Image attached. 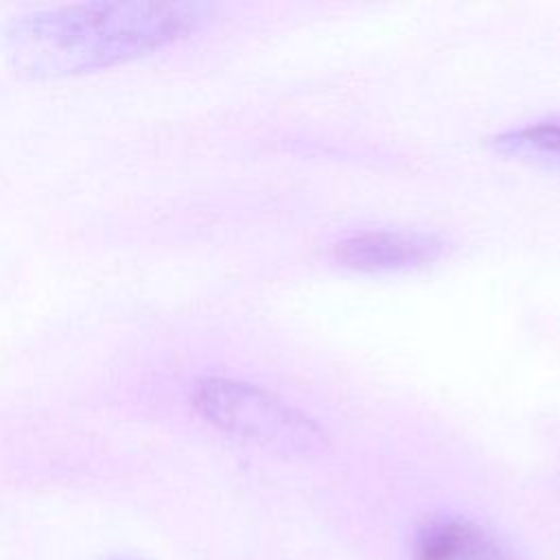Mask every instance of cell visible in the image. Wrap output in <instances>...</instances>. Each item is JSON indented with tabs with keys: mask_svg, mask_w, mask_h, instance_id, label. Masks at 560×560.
Listing matches in <instances>:
<instances>
[{
	"mask_svg": "<svg viewBox=\"0 0 560 560\" xmlns=\"http://www.w3.org/2000/svg\"><path fill=\"white\" fill-rule=\"evenodd\" d=\"M214 7L197 0H96L37 9L4 24L11 66L35 79L109 68L203 28Z\"/></svg>",
	"mask_w": 560,
	"mask_h": 560,
	"instance_id": "1",
	"label": "cell"
},
{
	"mask_svg": "<svg viewBox=\"0 0 560 560\" xmlns=\"http://www.w3.org/2000/svg\"><path fill=\"white\" fill-rule=\"evenodd\" d=\"M192 400L201 416L221 431L282 455H308L326 446V433L311 416L260 385L210 376L197 383Z\"/></svg>",
	"mask_w": 560,
	"mask_h": 560,
	"instance_id": "2",
	"label": "cell"
},
{
	"mask_svg": "<svg viewBox=\"0 0 560 560\" xmlns=\"http://www.w3.org/2000/svg\"><path fill=\"white\" fill-rule=\"evenodd\" d=\"M446 241L435 232L376 228L359 230L332 245V258L354 271H405L438 260Z\"/></svg>",
	"mask_w": 560,
	"mask_h": 560,
	"instance_id": "3",
	"label": "cell"
},
{
	"mask_svg": "<svg viewBox=\"0 0 560 560\" xmlns=\"http://www.w3.org/2000/svg\"><path fill=\"white\" fill-rule=\"evenodd\" d=\"M416 560H516L481 525L440 516L427 521L416 534Z\"/></svg>",
	"mask_w": 560,
	"mask_h": 560,
	"instance_id": "4",
	"label": "cell"
},
{
	"mask_svg": "<svg viewBox=\"0 0 560 560\" xmlns=\"http://www.w3.org/2000/svg\"><path fill=\"white\" fill-rule=\"evenodd\" d=\"M490 144L501 155L560 171V114L503 129Z\"/></svg>",
	"mask_w": 560,
	"mask_h": 560,
	"instance_id": "5",
	"label": "cell"
}]
</instances>
